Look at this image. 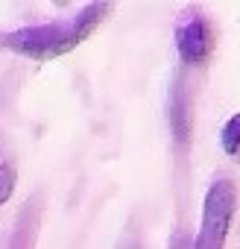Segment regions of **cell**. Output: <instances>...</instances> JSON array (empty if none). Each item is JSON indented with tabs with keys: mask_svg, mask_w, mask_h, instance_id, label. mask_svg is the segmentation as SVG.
Returning a JSON list of instances; mask_svg holds the SVG:
<instances>
[{
	"mask_svg": "<svg viewBox=\"0 0 240 249\" xmlns=\"http://www.w3.org/2000/svg\"><path fill=\"white\" fill-rule=\"evenodd\" d=\"M12 191H15V173H12V167L0 164V205L12 196Z\"/></svg>",
	"mask_w": 240,
	"mask_h": 249,
	"instance_id": "obj_7",
	"label": "cell"
},
{
	"mask_svg": "<svg viewBox=\"0 0 240 249\" xmlns=\"http://www.w3.org/2000/svg\"><path fill=\"white\" fill-rule=\"evenodd\" d=\"M173 38H176V50H179V59L188 65V68H202L211 53H214V33H211V21L196 9H185L179 18H176V30H173Z\"/></svg>",
	"mask_w": 240,
	"mask_h": 249,
	"instance_id": "obj_3",
	"label": "cell"
},
{
	"mask_svg": "<svg viewBox=\"0 0 240 249\" xmlns=\"http://www.w3.org/2000/svg\"><path fill=\"white\" fill-rule=\"evenodd\" d=\"M120 249H138V246L135 243H126V246H120Z\"/></svg>",
	"mask_w": 240,
	"mask_h": 249,
	"instance_id": "obj_9",
	"label": "cell"
},
{
	"mask_svg": "<svg viewBox=\"0 0 240 249\" xmlns=\"http://www.w3.org/2000/svg\"><path fill=\"white\" fill-rule=\"evenodd\" d=\"M170 249H193V243H190L185 234H176V237H173V243H170Z\"/></svg>",
	"mask_w": 240,
	"mask_h": 249,
	"instance_id": "obj_8",
	"label": "cell"
},
{
	"mask_svg": "<svg viewBox=\"0 0 240 249\" xmlns=\"http://www.w3.org/2000/svg\"><path fill=\"white\" fill-rule=\"evenodd\" d=\"M234 205H237V191L228 179H217L208 194H205V205H202V223H199V234L193 240V249H223L225 246V234L234 217Z\"/></svg>",
	"mask_w": 240,
	"mask_h": 249,
	"instance_id": "obj_2",
	"label": "cell"
},
{
	"mask_svg": "<svg viewBox=\"0 0 240 249\" xmlns=\"http://www.w3.org/2000/svg\"><path fill=\"white\" fill-rule=\"evenodd\" d=\"M170 129L179 144H185L190 138V97H188L182 79L173 82V94H170Z\"/></svg>",
	"mask_w": 240,
	"mask_h": 249,
	"instance_id": "obj_5",
	"label": "cell"
},
{
	"mask_svg": "<svg viewBox=\"0 0 240 249\" xmlns=\"http://www.w3.org/2000/svg\"><path fill=\"white\" fill-rule=\"evenodd\" d=\"M111 12L108 3H91L82 6L73 18L68 21H53V24H33V27H21L15 33H9L3 38V44L21 56L30 59H56L68 50H73L76 44H82L97 27L100 21Z\"/></svg>",
	"mask_w": 240,
	"mask_h": 249,
	"instance_id": "obj_1",
	"label": "cell"
},
{
	"mask_svg": "<svg viewBox=\"0 0 240 249\" xmlns=\"http://www.w3.org/2000/svg\"><path fill=\"white\" fill-rule=\"evenodd\" d=\"M38 226H41V199L33 196L30 202H24V208H21V214L15 220V231H12L9 249H33Z\"/></svg>",
	"mask_w": 240,
	"mask_h": 249,
	"instance_id": "obj_4",
	"label": "cell"
},
{
	"mask_svg": "<svg viewBox=\"0 0 240 249\" xmlns=\"http://www.w3.org/2000/svg\"><path fill=\"white\" fill-rule=\"evenodd\" d=\"M220 144H223V153L228 159H237L240 161V111L225 120V126L220 132Z\"/></svg>",
	"mask_w": 240,
	"mask_h": 249,
	"instance_id": "obj_6",
	"label": "cell"
}]
</instances>
